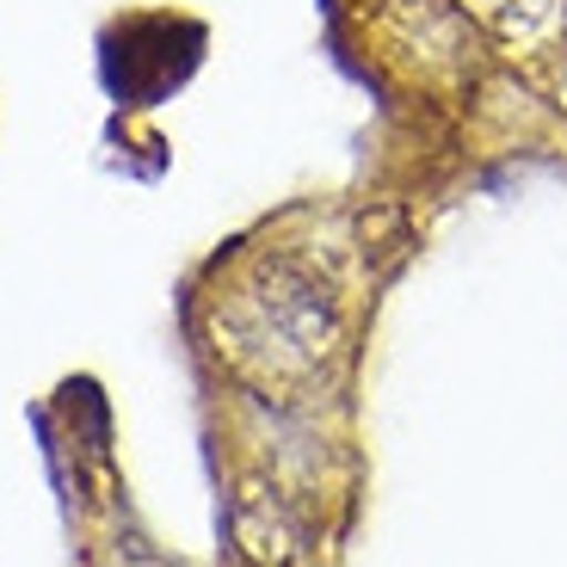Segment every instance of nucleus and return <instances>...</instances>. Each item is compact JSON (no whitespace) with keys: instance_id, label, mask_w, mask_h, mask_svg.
Masks as SVG:
<instances>
[{"instance_id":"2","label":"nucleus","mask_w":567,"mask_h":567,"mask_svg":"<svg viewBox=\"0 0 567 567\" xmlns=\"http://www.w3.org/2000/svg\"><path fill=\"white\" fill-rule=\"evenodd\" d=\"M235 543H241L259 567H297L302 555H309L302 525L290 518V506H284L278 494H266V487H247V494L235 499Z\"/></svg>"},{"instance_id":"3","label":"nucleus","mask_w":567,"mask_h":567,"mask_svg":"<svg viewBox=\"0 0 567 567\" xmlns=\"http://www.w3.org/2000/svg\"><path fill=\"white\" fill-rule=\"evenodd\" d=\"M463 7L482 19L487 31H499V38H512V43L543 38V31L561 19V0H463Z\"/></svg>"},{"instance_id":"1","label":"nucleus","mask_w":567,"mask_h":567,"mask_svg":"<svg viewBox=\"0 0 567 567\" xmlns=\"http://www.w3.org/2000/svg\"><path fill=\"white\" fill-rule=\"evenodd\" d=\"M340 346V315L327 284L302 266H266L241 284V297L228 302L223 352L259 389H290L321 377V364Z\"/></svg>"}]
</instances>
